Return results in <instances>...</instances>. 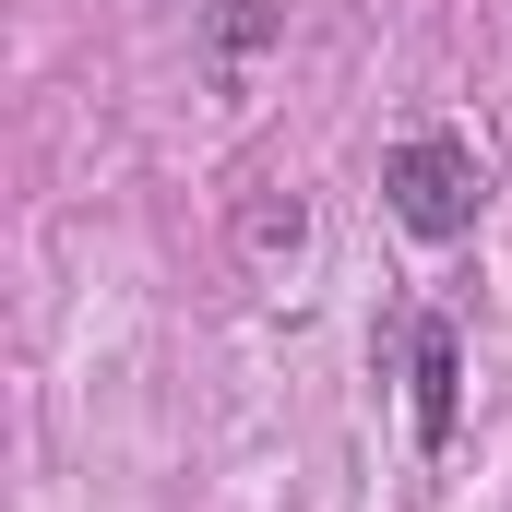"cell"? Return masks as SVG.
Segmentation results:
<instances>
[{
	"instance_id": "cell-2",
	"label": "cell",
	"mask_w": 512,
	"mask_h": 512,
	"mask_svg": "<svg viewBox=\"0 0 512 512\" xmlns=\"http://www.w3.org/2000/svg\"><path fill=\"white\" fill-rule=\"evenodd\" d=\"M405 370H417V441H453V322H417Z\"/></svg>"
},
{
	"instance_id": "cell-4",
	"label": "cell",
	"mask_w": 512,
	"mask_h": 512,
	"mask_svg": "<svg viewBox=\"0 0 512 512\" xmlns=\"http://www.w3.org/2000/svg\"><path fill=\"white\" fill-rule=\"evenodd\" d=\"M262 36H274V0H227V12H215V48H227V60L262 48Z\"/></svg>"
},
{
	"instance_id": "cell-3",
	"label": "cell",
	"mask_w": 512,
	"mask_h": 512,
	"mask_svg": "<svg viewBox=\"0 0 512 512\" xmlns=\"http://www.w3.org/2000/svg\"><path fill=\"white\" fill-rule=\"evenodd\" d=\"M239 239H251V262H286L298 239H310V215H298V203H251V227H239Z\"/></svg>"
},
{
	"instance_id": "cell-1",
	"label": "cell",
	"mask_w": 512,
	"mask_h": 512,
	"mask_svg": "<svg viewBox=\"0 0 512 512\" xmlns=\"http://www.w3.org/2000/svg\"><path fill=\"white\" fill-rule=\"evenodd\" d=\"M382 203L417 227V239H465L477 203H489V179H477V155H465L453 131H417V143L382 155Z\"/></svg>"
}]
</instances>
